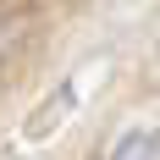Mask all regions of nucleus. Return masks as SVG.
Instances as JSON below:
<instances>
[{
    "label": "nucleus",
    "mask_w": 160,
    "mask_h": 160,
    "mask_svg": "<svg viewBox=\"0 0 160 160\" xmlns=\"http://www.w3.org/2000/svg\"><path fill=\"white\" fill-rule=\"evenodd\" d=\"M111 160H160V132H127Z\"/></svg>",
    "instance_id": "f257e3e1"
}]
</instances>
